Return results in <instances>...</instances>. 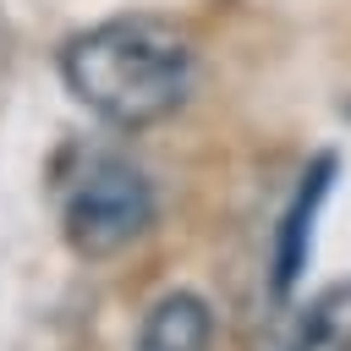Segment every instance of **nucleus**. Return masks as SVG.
<instances>
[{"label": "nucleus", "mask_w": 351, "mask_h": 351, "mask_svg": "<svg viewBox=\"0 0 351 351\" xmlns=\"http://www.w3.org/2000/svg\"><path fill=\"white\" fill-rule=\"evenodd\" d=\"M159 214L154 181L121 159V154H99L82 165V176L66 186L60 197V230L71 241L77 258H115L126 252Z\"/></svg>", "instance_id": "nucleus-2"}, {"label": "nucleus", "mask_w": 351, "mask_h": 351, "mask_svg": "<svg viewBox=\"0 0 351 351\" xmlns=\"http://www.w3.org/2000/svg\"><path fill=\"white\" fill-rule=\"evenodd\" d=\"M280 351H351V280L324 285L280 340Z\"/></svg>", "instance_id": "nucleus-5"}, {"label": "nucleus", "mask_w": 351, "mask_h": 351, "mask_svg": "<svg viewBox=\"0 0 351 351\" xmlns=\"http://www.w3.org/2000/svg\"><path fill=\"white\" fill-rule=\"evenodd\" d=\"M60 77L110 126H154L192 93V38L165 16H110L66 38Z\"/></svg>", "instance_id": "nucleus-1"}, {"label": "nucleus", "mask_w": 351, "mask_h": 351, "mask_svg": "<svg viewBox=\"0 0 351 351\" xmlns=\"http://www.w3.org/2000/svg\"><path fill=\"white\" fill-rule=\"evenodd\" d=\"M214 346V307L197 291H165L143 324L132 351H208Z\"/></svg>", "instance_id": "nucleus-4"}, {"label": "nucleus", "mask_w": 351, "mask_h": 351, "mask_svg": "<svg viewBox=\"0 0 351 351\" xmlns=\"http://www.w3.org/2000/svg\"><path fill=\"white\" fill-rule=\"evenodd\" d=\"M329 181H335V159L324 154V159H313V170L302 176L291 208L280 214V236H274V291L280 296L302 280V269L313 258V219H318V203L329 197Z\"/></svg>", "instance_id": "nucleus-3"}]
</instances>
